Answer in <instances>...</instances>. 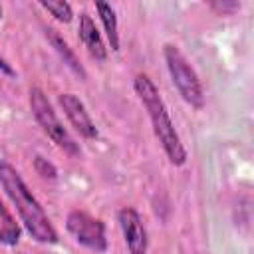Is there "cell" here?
I'll return each mask as SVG.
<instances>
[{
	"label": "cell",
	"mask_w": 254,
	"mask_h": 254,
	"mask_svg": "<svg viewBox=\"0 0 254 254\" xmlns=\"http://www.w3.org/2000/svg\"><path fill=\"white\" fill-rule=\"evenodd\" d=\"M0 185L8 194V198L12 200V204L16 206L30 236L42 244H56L58 232L54 224L50 222L48 214L44 212L42 204L32 194V190L28 189L20 173L6 161H0Z\"/></svg>",
	"instance_id": "cell-1"
},
{
	"label": "cell",
	"mask_w": 254,
	"mask_h": 254,
	"mask_svg": "<svg viewBox=\"0 0 254 254\" xmlns=\"http://www.w3.org/2000/svg\"><path fill=\"white\" fill-rule=\"evenodd\" d=\"M133 87H135V91H137L143 107L149 113V119H151L155 137L159 139L165 155L169 157V161L175 167H183L187 163V151H185V147L181 143L179 133L175 131V125H173V121L169 117V111L165 107V101L159 95L157 85L151 81V77L147 73H137L135 75V81H133Z\"/></svg>",
	"instance_id": "cell-2"
},
{
	"label": "cell",
	"mask_w": 254,
	"mask_h": 254,
	"mask_svg": "<svg viewBox=\"0 0 254 254\" xmlns=\"http://www.w3.org/2000/svg\"><path fill=\"white\" fill-rule=\"evenodd\" d=\"M163 56H165L167 69L171 73V79H173L179 95L190 107L202 109L204 107V89H202V83H200L194 67L187 62V58L183 56V52L177 46H173V44H167L165 46Z\"/></svg>",
	"instance_id": "cell-3"
},
{
	"label": "cell",
	"mask_w": 254,
	"mask_h": 254,
	"mask_svg": "<svg viewBox=\"0 0 254 254\" xmlns=\"http://www.w3.org/2000/svg\"><path fill=\"white\" fill-rule=\"evenodd\" d=\"M30 107L32 113L38 121V125L44 129V133L69 157H77L79 155V145L75 143V139L69 135V131L64 127V123L58 119L54 107L50 105L46 93L40 87H32L30 89Z\"/></svg>",
	"instance_id": "cell-4"
},
{
	"label": "cell",
	"mask_w": 254,
	"mask_h": 254,
	"mask_svg": "<svg viewBox=\"0 0 254 254\" xmlns=\"http://www.w3.org/2000/svg\"><path fill=\"white\" fill-rule=\"evenodd\" d=\"M67 232L79 242L81 246L93 250V252H105L107 250V238H105V224L87 214L85 210H71L65 218Z\"/></svg>",
	"instance_id": "cell-5"
},
{
	"label": "cell",
	"mask_w": 254,
	"mask_h": 254,
	"mask_svg": "<svg viewBox=\"0 0 254 254\" xmlns=\"http://www.w3.org/2000/svg\"><path fill=\"white\" fill-rule=\"evenodd\" d=\"M117 218L129 254H147V230L139 212L131 206H125L119 210Z\"/></svg>",
	"instance_id": "cell-6"
},
{
	"label": "cell",
	"mask_w": 254,
	"mask_h": 254,
	"mask_svg": "<svg viewBox=\"0 0 254 254\" xmlns=\"http://www.w3.org/2000/svg\"><path fill=\"white\" fill-rule=\"evenodd\" d=\"M58 103H60V107L64 109L65 117L69 119L71 127H73L81 137H85V139H95V137L99 135V131H97V127H95V123H93V119L89 117L85 105L81 103V99H79L77 95H73V93H60Z\"/></svg>",
	"instance_id": "cell-7"
},
{
	"label": "cell",
	"mask_w": 254,
	"mask_h": 254,
	"mask_svg": "<svg viewBox=\"0 0 254 254\" xmlns=\"http://www.w3.org/2000/svg\"><path fill=\"white\" fill-rule=\"evenodd\" d=\"M77 32H79V40L87 48L89 56L93 60H97V62H103L107 58V48H105V44H103V40L99 36V30H97L93 18L87 12L79 14V28H77Z\"/></svg>",
	"instance_id": "cell-8"
},
{
	"label": "cell",
	"mask_w": 254,
	"mask_h": 254,
	"mask_svg": "<svg viewBox=\"0 0 254 254\" xmlns=\"http://www.w3.org/2000/svg\"><path fill=\"white\" fill-rule=\"evenodd\" d=\"M48 40H50V44L54 46V50L60 54V58L64 60V64H67V67H69L71 71H75L79 77H85V69L81 67V64H79L77 56L71 52V48L67 46V42H65V40L56 32V30L48 28Z\"/></svg>",
	"instance_id": "cell-9"
},
{
	"label": "cell",
	"mask_w": 254,
	"mask_h": 254,
	"mask_svg": "<svg viewBox=\"0 0 254 254\" xmlns=\"http://www.w3.org/2000/svg\"><path fill=\"white\" fill-rule=\"evenodd\" d=\"M95 10L99 14V20L105 28V34H107V40H109V46L113 52H119V26H117V16H115V10L107 4V2H95Z\"/></svg>",
	"instance_id": "cell-10"
},
{
	"label": "cell",
	"mask_w": 254,
	"mask_h": 254,
	"mask_svg": "<svg viewBox=\"0 0 254 254\" xmlns=\"http://www.w3.org/2000/svg\"><path fill=\"white\" fill-rule=\"evenodd\" d=\"M20 226L14 220V216L10 214V210L4 206L2 198H0V242L4 246H16L20 242Z\"/></svg>",
	"instance_id": "cell-11"
},
{
	"label": "cell",
	"mask_w": 254,
	"mask_h": 254,
	"mask_svg": "<svg viewBox=\"0 0 254 254\" xmlns=\"http://www.w3.org/2000/svg\"><path fill=\"white\" fill-rule=\"evenodd\" d=\"M40 6L44 8V10H48L58 22H71V18H73V12H71V6L67 4V2H64V0H60V2H46V0H40Z\"/></svg>",
	"instance_id": "cell-12"
},
{
	"label": "cell",
	"mask_w": 254,
	"mask_h": 254,
	"mask_svg": "<svg viewBox=\"0 0 254 254\" xmlns=\"http://www.w3.org/2000/svg\"><path fill=\"white\" fill-rule=\"evenodd\" d=\"M34 167H36L38 175H40V177H44V179H56V177H58V171H56V167H54L52 163H48L44 157H36V161H34Z\"/></svg>",
	"instance_id": "cell-13"
},
{
	"label": "cell",
	"mask_w": 254,
	"mask_h": 254,
	"mask_svg": "<svg viewBox=\"0 0 254 254\" xmlns=\"http://www.w3.org/2000/svg\"><path fill=\"white\" fill-rule=\"evenodd\" d=\"M212 8H216V10H220V12L224 14V12L238 10V8H240V4H238V2H214V4H212Z\"/></svg>",
	"instance_id": "cell-14"
},
{
	"label": "cell",
	"mask_w": 254,
	"mask_h": 254,
	"mask_svg": "<svg viewBox=\"0 0 254 254\" xmlns=\"http://www.w3.org/2000/svg\"><path fill=\"white\" fill-rule=\"evenodd\" d=\"M0 69H2L4 73H8V75H14V69H12V67H10L2 58H0Z\"/></svg>",
	"instance_id": "cell-15"
},
{
	"label": "cell",
	"mask_w": 254,
	"mask_h": 254,
	"mask_svg": "<svg viewBox=\"0 0 254 254\" xmlns=\"http://www.w3.org/2000/svg\"><path fill=\"white\" fill-rule=\"evenodd\" d=\"M0 18H2V8H0Z\"/></svg>",
	"instance_id": "cell-16"
}]
</instances>
